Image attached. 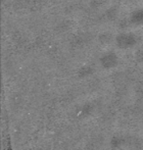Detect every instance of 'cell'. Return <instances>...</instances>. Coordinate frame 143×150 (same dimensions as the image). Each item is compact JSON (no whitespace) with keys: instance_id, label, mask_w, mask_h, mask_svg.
<instances>
[{"instance_id":"obj_1","label":"cell","mask_w":143,"mask_h":150,"mask_svg":"<svg viewBox=\"0 0 143 150\" xmlns=\"http://www.w3.org/2000/svg\"><path fill=\"white\" fill-rule=\"evenodd\" d=\"M118 43L121 47H130L135 43V38L133 35L124 34L118 38Z\"/></svg>"},{"instance_id":"obj_2","label":"cell","mask_w":143,"mask_h":150,"mask_svg":"<svg viewBox=\"0 0 143 150\" xmlns=\"http://www.w3.org/2000/svg\"><path fill=\"white\" fill-rule=\"evenodd\" d=\"M117 56L113 55V53H106L105 55L102 56L101 63L104 67H111L117 63Z\"/></svg>"},{"instance_id":"obj_3","label":"cell","mask_w":143,"mask_h":150,"mask_svg":"<svg viewBox=\"0 0 143 150\" xmlns=\"http://www.w3.org/2000/svg\"><path fill=\"white\" fill-rule=\"evenodd\" d=\"M133 18L136 23H143V12H138Z\"/></svg>"}]
</instances>
